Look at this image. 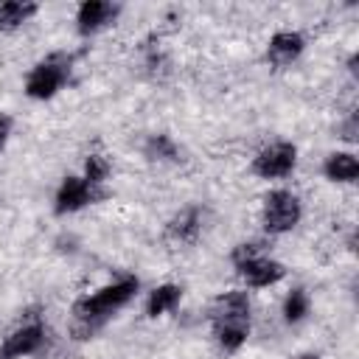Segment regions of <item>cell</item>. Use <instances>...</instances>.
Returning a JSON list of instances; mask_svg holds the SVG:
<instances>
[{"mask_svg": "<svg viewBox=\"0 0 359 359\" xmlns=\"http://www.w3.org/2000/svg\"><path fill=\"white\" fill-rule=\"evenodd\" d=\"M140 289V280L135 275H123L101 289H95L93 294H84L73 303L70 309V334L73 339L84 342V339H93V334H98L107 320L123 309Z\"/></svg>", "mask_w": 359, "mask_h": 359, "instance_id": "6da1fadb", "label": "cell"}, {"mask_svg": "<svg viewBox=\"0 0 359 359\" xmlns=\"http://www.w3.org/2000/svg\"><path fill=\"white\" fill-rule=\"evenodd\" d=\"M210 331L224 353H236L250 337V297L244 289L219 294L208 309Z\"/></svg>", "mask_w": 359, "mask_h": 359, "instance_id": "7a4b0ae2", "label": "cell"}, {"mask_svg": "<svg viewBox=\"0 0 359 359\" xmlns=\"http://www.w3.org/2000/svg\"><path fill=\"white\" fill-rule=\"evenodd\" d=\"M230 264H233L236 275L252 289H264V286H272L286 278V266L280 261L269 258L264 252V244H258V241L236 244L230 250Z\"/></svg>", "mask_w": 359, "mask_h": 359, "instance_id": "3957f363", "label": "cell"}, {"mask_svg": "<svg viewBox=\"0 0 359 359\" xmlns=\"http://www.w3.org/2000/svg\"><path fill=\"white\" fill-rule=\"evenodd\" d=\"M70 70H73V56L70 53H48L45 59H39L28 76H25V95L34 98V101H48L53 98L65 81L70 79Z\"/></svg>", "mask_w": 359, "mask_h": 359, "instance_id": "277c9868", "label": "cell"}, {"mask_svg": "<svg viewBox=\"0 0 359 359\" xmlns=\"http://www.w3.org/2000/svg\"><path fill=\"white\" fill-rule=\"evenodd\" d=\"M300 199L286 191V188H275L264 196V205H261V227L269 233V236H280V233H289L297 222H300Z\"/></svg>", "mask_w": 359, "mask_h": 359, "instance_id": "5b68a950", "label": "cell"}, {"mask_svg": "<svg viewBox=\"0 0 359 359\" xmlns=\"http://www.w3.org/2000/svg\"><path fill=\"white\" fill-rule=\"evenodd\" d=\"M107 188H98L93 182H87L84 177H65L56 188V196H53V213L56 216H67V213H76L87 205H95L101 199H107Z\"/></svg>", "mask_w": 359, "mask_h": 359, "instance_id": "8992f818", "label": "cell"}, {"mask_svg": "<svg viewBox=\"0 0 359 359\" xmlns=\"http://www.w3.org/2000/svg\"><path fill=\"white\" fill-rule=\"evenodd\" d=\"M297 163V149L289 140H275L269 146H264L255 157H252V174L261 180H283L294 171Z\"/></svg>", "mask_w": 359, "mask_h": 359, "instance_id": "52a82bcc", "label": "cell"}, {"mask_svg": "<svg viewBox=\"0 0 359 359\" xmlns=\"http://www.w3.org/2000/svg\"><path fill=\"white\" fill-rule=\"evenodd\" d=\"M48 342V331L42 325V320L31 317L22 325H17L0 345V359H22V356H34L42 351V345Z\"/></svg>", "mask_w": 359, "mask_h": 359, "instance_id": "ba28073f", "label": "cell"}, {"mask_svg": "<svg viewBox=\"0 0 359 359\" xmlns=\"http://www.w3.org/2000/svg\"><path fill=\"white\" fill-rule=\"evenodd\" d=\"M118 14H121V6L118 3H109V0H84L76 8V31L81 36H93L101 28L112 25L118 20Z\"/></svg>", "mask_w": 359, "mask_h": 359, "instance_id": "9c48e42d", "label": "cell"}, {"mask_svg": "<svg viewBox=\"0 0 359 359\" xmlns=\"http://www.w3.org/2000/svg\"><path fill=\"white\" fill-rule=\"evenodd\" d=\"M202 224H205V210L199 205H188L182 210H177L168 224H165V241L171 244H194L202 233Z\"/></svg>", "mask_w": 359, "mask_h": 359, "instance_id": "30bf717a", "label": "cell"}, {"mask_svg": "<svg viewBox=\"0 0 359 359\" xmlns=\"http://www.w3.org/2000/svg\"><path fill=\"white\" fill-rule=\"evenodd\" d=\"M303 48H306L303 34H297V31H278V34H272V39L266 45V62L275 70H283V67H289L303 53Z\"/></svg>", "mask_w": 359, "mask_h": 359, "instance_id": "8fae6325", "label": "cell"}, {"mask_svg": "<svg viewBox=\"0 0 359 359\" xmlns=\"http://www.w3.org/2000/svg\"><path fill=\"white\" fill-rule=\"evenodd\" d=\"M323 174L331 182H356L359 177V160L351 151H331L323 163Z\"/></svg>", "mask_w": 359, "mask_h": 359, "instance_id": "7c38bea8", "label": "cell"}, {"mask_svg": "<svg viewBox=\"0 0 359 359\" xmlns=\"http://www.w3.org/2000/svg\"><path fill=\"white\" fill-rule=\"evenodd\" d=\"M180 300H182V286H177V283H163V286H157L151 294H149V300H146V317H163L165 311H174L177 306H180Z\"/></svg>", "mask_w": 359, "mask_h": 359, "instance_id": "4fadbf2b", "label": "cell"}, {"mask_svg": "<svg viewBox=\"0 0 359 359\" xmlns=\"http://www.w3.org/2000/svg\"><path fill=\"white\" fill-rule=\"evenodd\" d=\"M36 11H39L36 3H22V0H6V3H0V31H3V34L17 31V28L25 25Z\"/></svg>", "mask_w": 359, "mask_h": 359, "instance_id": "5bb4252c", "label": "cell"}, {"mask_svg": "<svg viewBox=\"0 0 359 359\" xmlns=\"http://www.w3.org/2000/svg\"><path fill=\"white\" fill-rule=\"evenodd\" d=\"M143 154H146V160H151V163H177V160H180V146L174 143L171 135L157 132V135H149V137H146Z\"/></svg>", "mask_w": 359, "mask_h": 359, "instance_id": "9a60e30c", "label": "cell"}, {"mask_svg": "<svg viewBox=\"0 0 359 359\" xmlns=\"http://www.w3.org/2000/svg\"><path fill=\"white\" fill-rule=\"evenodd\" d=\"M309 309H311L309 292H306L303 286H294V289H292V292L286 294V300H283V320H286L289 325H294V323L306 320Z\"/></svg>", "mask_w": 359, "mask_h": 359, "instance_id": "2e32d148", "label": "cell"}, {"mask_svg": "<svg viewBox=\"0 0 359 359\" xmlns=\"http://www.w3.org/2000/svg\"><path fill=\"white\" fill-rule=\"evenodd\" d=\"M109 160L104 157V154H98V151H90L87 154V160H84V180L87 182H93V185H98V188H104V182H107V177H109Z\"/></svg>", "mask_w": 359, "mask_h": 359, "instance_id": "e0dca14e", "label": "cell"}, {"mask_svg": "<svg viewBox=\"0 0 359 359\" xmlns=\"http://www.w3.org/2000/svg\"><path fill=\"white\" fill-rule=\"evenodd\" d=\"M143 53H146V67H149L154 76L163 73V70H168V59H165V53H163L157 45H146Z\"/></svg>", "mask_w": 359, "mask_h": 359, "instance_id": "ac0fdd59", "label": "cell"}, {"mask_svg": "<svg viewBox=\"0 0 359 359\" xmlns=\"http://www.w3.org/2000/svg\"><path fill=\"white\" fill-rule=\"evenodd\" d=\"M356 132H359V129H356V115L351 112L348 121L342 123V137H345V140H356Z\"/></svg>", "mask_w": 359, "mask_h": 359, "instance_id": "d6986e66", "label": "cell"}, {"mask_svg": "<svg viewBox=\"0 0 359 359\" xmlns=\"http://www.w3.org/2000/svg\"><path fill=\"white\" fill-rule=\"evenodd\" d=\"M8 135H11V118L0 112V149L6 146V140H8Z\"/></svg>", "mask_w": 359, "mask_h": 359, "instance_id": "ffe728a7", "label": "cell"}, {"mask_svg": "<svg viewBox=\"0 0 359 359\" xmlns=\"http://www.w3.org/2000/svg\"><path fill=\"white\" fill-rule=\"evenodd\" d=\"M297 359H320V356H317V353H300Z\"/></svg>", "mask_w": 359, "mask_h": 359, "instance_id": "44dd1931", "label": "cell"}]
</instances>
